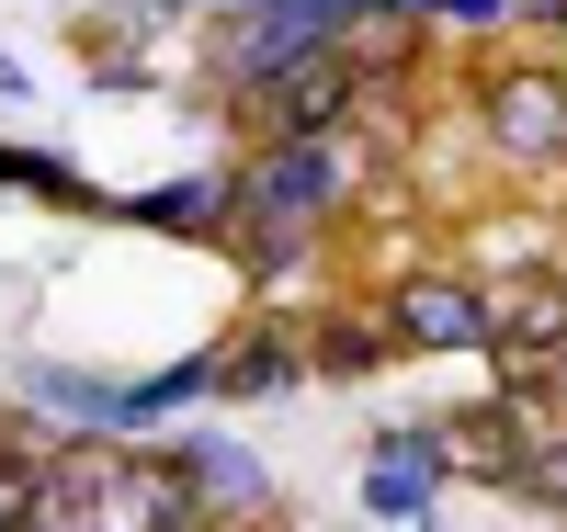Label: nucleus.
I'll return each mask as SVG.
<instances>
[{"instance_id":"6","label":"nucleus","mask_w":567,"mask_h":532,"mask_svg":"<svg viewBox=\"0 0 567 532\" xmlns=\"http://www.w3.org/2000/svg\"><path fill=\"white\" fill-rule=\"evenodd\" d=\"M374 317H386L398 352H488V295L477 283H443V272H409Z\"/></svg>"},{"instance_id":"2","label":"nucleus","mask_w":567,"mask_h":532,"mask_svg":"<svg viewBox=\"0 0 567 532\" xmlns=\"http://www.w3.org/2000/svg\"><path fill=\"white\" fill-rule=\"evenodd\" d=\"M23 385H34L45 408H69L91 442H136V430H159L182 397H205V385H216V352H205V363H171V374H148V385H103V374H69V363H34Z\"/></svg>"},{"instance_id":"13","label":"nucleus","mask_w":567,"mask_h":532,"mask_svg":"<svg viewBox=\"0 0 567 532\" xmlns=\"http://www.w3.org/2000/svg\"><path fill=\"white\" fill-rule=\"evenodd\" d=\"M0 181H23V192H45V205H91V181H80L69 159H45V148H0Z\"/></svg>"},{"instance_id":"7","label":"nucleus","mask_w":567,"mask_h":532,"mask_svg":"<svg viewBox=\"0 0 567 532\" xmlns=\"http://www.w3.org/2000/svg\"><path fill=\"white\" fill-rule=\"evenodd\" d=\"M488 352L511 363V385H523V397L545 385V363L567 352V283H556V272L499 283V295H488Z\"/></svg>"},{"instance_id":"11","label":"nucleus","mask_w":567,"mask_h":532,"mask_svg":"<svg viewBox=\"0 0 567 532\" xmlns=\"http://www.w3.org/2000/svg\"><path fill=\"white\" fill-rule=\"evenodd\" d=\"M307 363H296V341H239V352H216V397H284V385H296Z\"/></svg>"},{"instance_id":"10","label":"nucleus","mask_w":567,"mask_h":532,"mask_svg":"<svg viewBox=\"0 0 567 532\" xmlns=\"http://www.w3.org/2000/svg\"><path fill=\"white\" fill-rule=\"evenodd\" d=\"M182 465H194V499H205L216 521H261V510H272V476H261L239 442H194Z\"/></svg>"},{"instance_id":"9","label":"nucleus","mask_w":567,"mask_h":532,"mask_svg":"<svg viewBox=\"0 0 567 532\" xmlns=\"http://www.w3.org/2000/svg\"><path fill=\"white\" fill-rule=\"evenodd\" d=\"M523 408H534V397H511V408H465V419H432V430H443V465H454V476H523V453H534V442H523Z\"/></svg>"},{"instance_id":"12","label":"nucleus","mask_w":567,"mask_h":532,"mask_svg":"<svg viewBox=\"0 0 567 532\" xmlns=\"http://www.w3.org/2000/svg\"><path fill=\"white\" fill-rule=\"evenodd\" d=\"M0 532H45V453L0 442Z\"/></svg>"},{"instance_id":"15","label":"nucleus","mask_w":567,"mask_h":532,"mask_svg":"<svg viewBox=\"0 0 567 532\" xmlns=\"http://www.w3.org/2000/svg\"><path fill=\"white\" fill-rule=\"evenodd\" d=\"M511 488H523L534 510H567V430H545V442L523 453V476H511Z\"/></svg>"},{"instance_id":"3","label":"nucleus","mask_w":567,"mask_h":532,"mask_svg":"<svg viewBox=\"0 0 567 532\" xmlns=\"http://www.w3.org/2000/svg\"><path fill=\"white\" fill-rule=\"evenodd\" d=\"M329 205H341V148L318 136V148H261V170L239 181V205H227V216H239V227H272V238H307Z\"/></svg>"},{"instance_id":"1","label":"nucleus","mask_w":567,"mask_h":532,"mask_svg":"<svg viewBox=\"0 0 567 532\" xmlns=\"http://www.w3.org/2000/svg\"><path fill=\"white\" fill-rule=\"evenodd\" d=\"M194 465L182 453H114V442H80V453H45V532H194Z\"/></svg>"},{"instance_id":"17","label":"nucleus","mask_w":567,"mask_h":532,"mask_svg":"<svg viewBox=\"0 0 567 532\" xmlns=\"http://www.w3.org/2000/svg\"><path fill=\"white\" fill-rule=\"evenodd\" d=\"M12 91H23V69H12V58H0V103H12Z\"/></svg>"},{"instance_id":"4","label":"nucleus","mask_w":567,"mask_h":532,"mask_svg":"<svg viewBox=\"0 0 567 532\" xmlns=\"http://www.w3.org/2000/svg\"><path fill=\"white\" fill-rule=\"evenodd\" d=\"M341 114H352V69H341V45H318V58H296L272 91H250L261 148H318V136H341Z\"/></svg>"},{"instance_id":"16","label":"nucleus","mask_w":567,"mask_h":532,"mask_svg":"<svg viewBox=\"0 0 567 532\" xmlns=\"http://www.w3.org/2000/svg\"><path fill=\"white\" fill-rule=\"evenodd\" d=\"M511 0H432V23H499Z\"/></svg>"},{"instance_id":"8","label":"nucleus","mask_w":567,"mask_h":532,"mask_svg":"<svg viewBox=\"0 0 567 532\" xmlns=\"http://www.w3.org/2000/svg\"><path fill=\"white\" fill-rule=\"evenodd\" d=\"M432 488H443V430H432V419L386 430L374 465H363V510H374V521H432Z\"/></svg>"},{"instance_id":"5","label":"nucleus","mask_w":567,"mask_h":532,"mask_svg":"<svg viewBox=\"0 0 567 532\" xmlns=\"http://www.w3.org/2000/svg\"><path fill=\"white\" fill-rule=\"evenodd\" d=\"M477 125L499 159H567V80L556 69H499L477 91Z\"/></svg>"},{"instance_id":"14","label":"nucleus","mask_w":567,"mask_h":532,"mask_svg":"<svg viewBox=\"0 0 567 532\" xmlns=\"http://www.w3.org/2000/svg\"><path fill=\"white\" fill-rule=\"evenodd\" d=\"M374 352H386V317H329V328H318V363H329V374H363Z\"/></svg>"}]
</instances>
